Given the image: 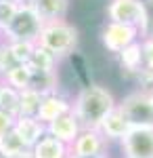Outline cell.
Returning <instances> with one entry per match:
<instances>
[{
	"mask_svg": "<svg viewBox=\"0 0 153 158\" xmlns=\"http://www.w3.org/2000/svg\"><path fill=\"white\" fill-rule=\"evenodd\" d=\"M118 106L113 91L99 82L82 85L71 97V112L82 129H99L107 114Z\"/></svg>",
	"mask_w": 153,
	"mask_h": 158,
	"instance_id": "6da1fadb",
	"label": "cell"
},
{
	"mask_svg": "<svg viewBox=\"0 0 153 158\" xmlns=\"http://www.w3.org/2000/svg\"><path fill=\"white\" fill-rule=\"evenodd\" d=\"M38 44L44 47L46 51H50L57 59L65 61L80 47V30H78V25H73L67 19L48 21L40 30Z\"/></svg>",
	"mask_w": 153,
	"mask_h": 158,
	"instance_id": "7a4b0ae2",
	"label": "cell"
},
{
	"mask_svg": "<svg viewBox=\"0 0 153 158\" xmlns=\"http://www.w3.org/2000/svg\"><path fill=\"white\" fill-rule=\"evenodd\" d=\"M105 21H116V23L136 27L141 32V38L149 34L147 11L143 0H109L105 4Z\"/></svg>",
	"mask_w": 153,
	"mask_h": 158,
	"instance_id": "3957f363",
	"label": "cell"
},
{
	"mask_svg": "<svg viewBox=\"0 0 153 158\" xmlns=\"http://www.w3.org/2000/svg\"><path fill=\"white\" fill-rule=\"evenodd\" d=\"M118 110L124 114V118L130 122L132 129L149 127L153 129V101L151 95H145L141 91H130L122 99H118Z\"/></svg>",
	"mask_w": 153,
	"mask_h": 158,
	"instance_id": "277c9868",
	"label": "cell"
},
{
	"mask_svg": "<svg viewBox=\"0 0 153 158\" xmlns=\"http://www.w3.org/2000/svg\"><path fill=\"white\" fill-rule=\"evenodd\" d=\"M42 17L29 6V4H21L19 11L15 15V19L11 25L6 27V32L2 34V38L6 42H15V40H23V42H38L40 30H42Z\"/></svg>",
	"mask_w": 153,
	"mask_h": 158,
	"instance_id": "5b68a950",
	"label": "cell"
},
{
	"mask_svg": "<svg viewBox=\"0 0 153 158\" xmlns=\"http://www.w3.org/2000/svg\"><path fill=\"white\" fill-rule=\"evenodd\" d=\"M99 40L103 44V49L109 55H120L122 51L130 47L132 42L141 40V32L132 25H124V23H116V21H105L101 25L99 32Z\"/></svg>",
	"mask_w": 153,
	"mask_h": 158,
	"instance_id": "8992f818",
	"label": "cell"
},
{
	"mask_svg": "<svg viewBox=\"0 0 153 158\" xmlns=\"http://www.w3.org/2000/svg\"><path fill=\"white\" fill-rule=\"evenodd\" d=\"M120 150L122 158H153V129H130V133L120 141Z\"/></svg>",
	"mask_w": 153,
	"mask_h": 158,
	"instance_id": "52a82bcc",
	"label": "cell"
},
{
	"mask_svg": "<svg viewBox=\"0 0 153 158\" xmlns=\"http://www.w3.org/2000/svg\"><path fill=\"white\" fill-rule=\"evenodd\" d=\"M109 141L101 135L99 129H82L76 141L69 146V156H99L107 154Z\"/></svg>",
	"mask_w": 153,
	"mask_h": 158,
	"instance_id": "ba28073f",
	"label": "cell"
},
{
	"mask_svg": "<svg viewBox=\"0 0 153 158\" xmlns=\"http://www.w3.org/2000/svg\"><path fill=\"white\" fill-rule=\"evenodd\" d=\"M71 112V97L65 95L63 91H57V93H50V95H44L42 101H40V110H38V120L48 124V122L57 120L63 114H69Z\"/></svg>",
	"mask_w": 153,
	"mask_h": 158,
	"instance_id": "9c48e42d",
	"label": "cell"
},
{
	"mask_svg": "<svg viewBox=\"0 0 153 158\" xmlns=\"http://www.w3.org/2000/svg\"><path fill=\"white\" fill-rule=\"evenodd\" d=\"M80 131H82V124L73 116V112L63 114L57 120H53V122L46 124V135L59 139L61 143H65V146H71V143L76 141V137L80 135Z\"/></svg>",
	"mask_w": 153,
	"mask_h": 158,
	"instance_id": "30bf717a",
	"label": "cell"
},
{
	"mask_svg": "<svg viewBox=\"0 0 153 158\" xmlns=\"http://www.w3.org/2000/svg\"><path fill=\"white\" fill-rule=\"evenodd\" d=\"M130 129H132V127H130V122L124 118V114L118 110V106L111 110L105 118H103V122L99 124L101 135L105 137L109 143H111V141H118V143H120V141L130 133Z\"/></svg>",
	"mask_w": 153,
	"mask_h": 158,
	"instance_id": "8fae6325",
	"label": "cell"
},
{
	"mask_svg": "<svg viewBox=\"0 0 153 158\" xmlns=\"http://www.w3.org/2000/svg\"><path fill=\"white\" fill-rule=\"evenodd\" d=\"M27 4L42 17L44 23L67 19L71 9V0H29Z\"/></svg>",
	"mask_w": 153,
	"mask_h": 158,
	"instance_id": "7c38bea8",
	"label": "cell"
},
{
	"mask_svg": "<svg viewBox=\"0 0 153 158\" xmlns=\"http://www.w3.org/2000/svg\"><path fill=\"white\" fill-rule=\"evenodd\" d=\"M13 131L19 135L29 148H34L36 143L46 135V124L40 122L36 116H34V118H29V116H19V118L15 120Z\"/></svg>",
	"mask_w": 153,
	"mask_h": 158,
	"instance_id": "4fadbf2b",
	"label": "cell"
},
{
	"mask_svg": "<svg viewBox=\"0 0 153 158\" xmlns=\"http://www.w3.org/2000/svg\"><path fill=\"white\" fill-rule=\"evenodd\" d=\"M118 57V65L120 70L126 74L128 78H134L136 74L141 72L143 68H145V59H143V47H141V40H136V42H132L130 47L122 51Z\"/></svg>",
	"mask_w": 153,
	"mask_h": 158,
	"instance_id": "5bb4252c",
	"label": "cell"
},
{
	"mask_svg": "<svg viewBox=\"0 0 153 158\" xmlns=\"http://www.w3.org/2000/svg\"><path fill=\"white\" fill-rule=\"evenodd\" d=\"M0 158H32V148L11 129L0 137Z\"/></svg>",
	"mask_w": 153,
	"mask_h": 158,
	"instance_id": "9a60e30c",
	"label": "cell"
},
{
	"mask_svg": "<svg viewBox=\"0 0 153 158\" xmlns=\"http://www.w3.org/2000/svg\"><path fill=\"white\" fill-rule=\"evenodd\" d=\"M32 158H69V146L61 143L50 135H44L32 148Z\"/></svg>",
	"mask_w": 153,
	"mask_h": 158,
	"instance_id": "2e32d148",
	"label": "cell"
},
{
	"mask_svg": "<svg viewBox=\"0 0 153 158\" xmlns=\"http://www.w3.org/2000/svg\"><path fill=\"white\" fill-rule=\"evenodd\" d=\"M29 89L40 93L42 97L61 91V70H57V72H32Z\"/></svg>",
	"mask_w": 153,
	"mask_h": 158,
	"instance_id": "e0dca14e",
	"label": "cell"
},
{
	"mask_svg": "<svg viewBox=\"0 0 153 158\" xmlns=\"http://www.w3.org/2000/svg\"><path fill=\"white\" fill-rule=\"evenodd\" d=\"M27 68L32 72H57L61 68V59H57L50 51H46L44 47H40L36 42L34 51H32V57L27 61Z\"/></svg>",
	"mask_w": 153,
	"mask_h": 158,
	"instance_id": "ac0fdd59",
	"label": "cell"
},
{
	"mask_svg": "<svg viewBox=\"0 0 153 158\" xmlns=\"http://www.w3.org/2000/svg\"><path fill=\"white\" fill-rule=\"evenodd\" d=\"M0 112L9 114L11 118H19V91L0 80Z\"/></svg>",
	"mask_w": 153,
	"mask_h": 158,
	"instance_id": "d6986e66",
	"label": "cell"
},
{
	"mask_svg": "<svg viewBox=\"0 0 153 158\" xmlns=\"http://www.w3.org/2000/svg\"><path fill=\"white\" fill-rule=\"evenodd\" d=\"M40 101L42 95L36 93L32 89L19 91V116H29V118H38V110H40Z\"/></svg>",
	"mask_w": 153,
	"mask_h": 158,
	"instance_id": "ffe728a7",
	"label": "cell"
},
{
	"mask_svg": "<svg viewBox=\"0 0 153 158\" xmlns=\"http://www.w3.org/2000/svg\"><path fill=\"white\" fill-rule=\"evenodd\" d=\"M29 80H32V70L27 65H23V63H19L17 68H13L11 72L2 78V82H6L9 86L17 89V91L29 89Z\"/></svg>",
	"mask_w": 153,
	"mask_h": 158,
	"instance_id": "44dd1931",
	"label": "cell"
},
{
	"mask_svg": "<svg viewBox=\"0 0 153 158\" xmlns=\"http://www.w3.org/2000/svg\"><path fill=\"white\" fill-rule=\"evenodd\" d=\"M19 6H21V4H19L17 0H0V34L6 32V27H9L11 21L15 19Z\"/></svg>",
	"mask_w": 153,
	"mask_h": 158,
	"instance_id": "7402d4cb",
	"label": "cell"
},
{
	"mask_svg": "<svg viewBox=\"0 0 153 158\" xmlns=\"http://www.w3.org/2000/svg\"><path fill=\"white\" fill-rule=\"evenodd\" d=\"M17 65H19V63H17L15 57H13L9 42H6L4 38H0V80L11 72L13 68H17Z\"/></svg>",
	"mask_w": 153,
	"mask_h": 158,
	"instance_id": "603a6c76",
	"label": "cell"
},
{
	"mask_svg": "<svg viewBox=\"0 0 153 158\" xmlns=\"http://www.w3.org/2000/svg\"><path fill=\"white\" fill-rule=\"evenodd\" d=\"M9 47H11V53H13V57L17 59V63H23V65H27V61H29V57H32V51H34L36 42L15 40V42H9Z\"/></svg>",
	"mask_w": 153,
	"mask_h": 158,
	"instance_id": "cb8c5ba5",
	"label": "cell"
},
{
	"mask_svg": "<svg viewBox=\"0 0 153 158\" xmlns=\"http://www.w3.org/2000/svg\"><path fill=\"white\" fill-rule=\"evenodd\" d=\"M132 80L136 82V91H141V93H145V95H151L153 93V70L143 68Z\"/></svg>",
	"mask_w": 153,
	"mask_h": 158,
	"instance_id": "d4e9b609",
	"label": "cell"
},
{
	"mask_svg": "<svg viewBox=\"0 0 153 158\" xmlns=\"http://www.w3.org/2000/svg\"><path fill=\"white\" fill-rule=\"evenodd\" d=\"M141 47H143L145 68H147V70H153V34H151V36L141 38Z\"/></svg>",
	"mask_w": 153,
	"mask_h": 158,
	"instance_id": "484cf974",
	"label": "cell"
},
{
	"mask_svg": "<svg viewBox=\"0 0 153 158\" xmlns=\"http://www.w3.org/2000/svg\"><path fill=\"white\" fill-rule=\"evenodd\" d=\"M13 127H15V118H11V116L4 114V112H0V137L4 133H9Z\"/></svg>",
	"mask_w": 153,
	"mask_h": 158,
	"instance_id": "4316f807",
	"label": "cell"
},
{
	"mask_svg": "<svg viewBox=\"0 0 153 158\" xmlns=\"http://www.w3.org/2000/svg\"><path fill=\"white\" fill-rule=\"evenodd\" d=\"M145 2V11H147V23H149V34L147 36H151L153 34V0H143Z\"/></svg>",
	"mask_w": 153,
	"mask_h": 158,
	"instance_id": "83f0119b",
	"label": "cell"
},
{
	"mask_svg": "<svg viewBox=\"0 0 153 158\" xmlns=\"http://www.w3.org/2000/svg\"><path fill=\"white\" fill-rule=\"evenodd\" d=\"M69 158H111V156L107 152V154H99V156H69Z\"/></svg>",
	"mask_w": 153,
	"mask_h": 158,
	"instance_id": "f1b7e54d",
	"label": "cell"
},
{
	"mask_svg": "<svg viewBox=\"0 0 153 158\" xmlns=\"http://www.w3.org/2000/svg\"><path fill=\"white\" fill-rule=\"evenodd\" d=\"M17 2H19V4H27L29 0H17Z\"/></svg>",
	"mask_w": 153,
	"mask_h": 158,
	"instance_id": "f546056e",
	"label": "cell"
},
{
	"mask_svg": "<svg viewBox=\"0 0 153 158\" xmlns=\"http://www.w3.org/2000/svg\"><path fill=\"white\" fill-rule=\"evenodd\" d=\"M151 101H153V93H151Z\"/></svg>",
	"mask_w": 153,
	"mask_h": 158,
	"instance_id": "4dcf8cb0",
	"label": "cell"
},
{
	"mask_svg": "<svg viewBox=\"0 0 153 158\" xmlns=\"http://www.w3.org/2000/svg\"><path fill=\"white\" fill-rule=\"evenodd\" d=\"M0 38H2V34H0Z\"/></svg>",
	"mask_w": 153,
	"mask_h": 158,
	"instance_id": "1f68e13d",
	"label": "cell"
}]
</instances>
